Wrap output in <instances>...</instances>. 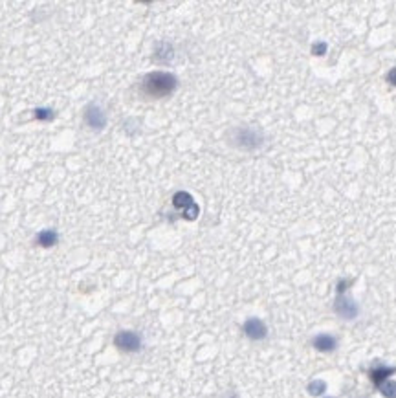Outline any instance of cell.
<instances>
[{
    "instance_id": "obj_10",
    "label": "cell",
    "mask_w": 396,
    "mask_h": 398,
    "mask_svg": "<svg viewBox=\"0 0 396 398\" xmlns=\"http://www.w3.org/2000/svg\"><path fill=\"white\" fill-rule=\"evenodd\" d=\"M392 369H389V371H385V369H378V371H371V378H373V382L376 385L382 384V380H385L387 378V375H391Z\"/></svg>"
},
{
    "instance_id": "obj_14",
    "label": "cell",
    "mask_w": 396,
    "mask_h": 398,
    "mask_svg": "<svg viewBox=\"0 0 396 398\" xmlns=\"http://www.w3.org/2000/svg\"><path fill=\"white\" fill-rule=\"evenodd\" d=\"M387 81H389V83H392V85H396V68H392L391 72H389Z\"/></svg>"
},
{
    "instance_id": "obj_7",
    "label": "cell",
    "mask_w": 396,
    "mask_h": 398,
    "mask_svg": "<svg viewBox=\"0 0 396 398\" xmlns=\"http://www.w3.org/2000/svg\"><path fill=\"white\" fill-rule=\"evenodd\" d=\"M312 345L319 353H332L334 349L337 347V341L332 334H318L312 339Z\"/></svg>"
},
{
    "instance_id": "obj_9",
    "label": "cell",
    "mask_w": 396,
    "mask_h": 398,
    "mask_svg": "<svg viewBox=\"0 0 396 398\" xmlns=\"http://www.w3.org/2000/svg\"><path fill=\"white\" fill-rule=\"evenodd\" d=\"M306 391H308L312 396H321L327 391V384L323 380H312L308 385H306Z\"/></svg>"
},
{
    "instance_id": "obj_2",
    "label": "cell",
    "mask_w": 396,
    "mask_h": 398,
    "mask_svg": "<svg viewBox=\"0 0 396 398\" xmlns=\"http://www.w3.org/2000/svg\"><path fill=\"white\" fill-rule=\"evenodd\" d=\"M262 143V136L259 130L250 127H239L233 130V145L241 147V149H257Z\"/></svg>"
},
{
    "instance_id": "obj_4",
    "label": "cell",
    "mask_w": 396,
    "mask_h": 398,
    "mask_svg": "<svg viewBox=\"0 0 396 398\" xmlns=\"http://www.w3.org/2000/svg\"><path fill=\"white\" fill-rule=\"evenodd\" d=\"M242 330H244L246 338H250L251 341H260V339H264L266 334H268V329L264 325V321L259 320V317H250V320L244 321Z\"/></svg>"
},
{
    "instance_id": "obj_5",
    "label": "cell",
    "mask_w": 396,
    "mask_h": 398,
    "mask_svg": "<svg viewBox=\"0 0 396 398\" xmlns=\"http://www.w3.org/2000/svg\"><path fill=\"white\" fill-rule=\"evenodd\" d=\"M334 310L339 317L343 320H354L358 316V307L356 303L351 301L349 298H345V294H337V299L334 303Z\"/></svg>"
},
{
    "instance_id": "obj_15",
    "label": "cell",
    "mask_w": 396,
    "mask_h": 398,
    "mask_svg": "<svg viewBox=\"0 0 396 398\" xmlns=\"http://www.w3.org/2000/svg\"><path fill=\"white\" fill-rule=\"evenodd\" d=\"M328 398H330V396H328Z\"/></svg>"
},
{
    "instance_id": "obj_13",
    "label": "cell",
    "mask_w": 396,
    "mask_h": 398,
    "mask_svg": "<svg viewBox=\"0 0 396 398\" xmlns=\"http://www.w3.org/2000/svg\"><path fill=\"white\" fill-rule=\"evenodd\" d=\"M312 51H314L315 55H323L325 51H327V44H325V42H318V44L312 46Z\"/></svg>"
},
{
    "instance_id": "obj_8",
    "label": "cell",
    "mask_w": 396,
    "mask_h": 398,
    "mask_svg": "<svg viewBox=\"0 0 396 398\" xmlns=\"http://www.w3.org/2000/svg\"><path fill=\"white\" fill-rule=\"evenodd\" d=\"M35 243L42 248H51L54 244H57V233H55L54 229H44L41 233L37 235Z\"/></svg>"
},
{
    "instance_id": "obj_1",
    "label": "cell",
    "mask_w": 396,
    "mask_h": 398,
    "mask_svg": "<svg viewBox=\"0 0 396 398\" xmlns=\"http://www.w3.org/2000/svg\"><path fill=\"white\" fill-rule=\"evenodd\" d=\"M178 87V79L169 72H152L141 81V94L147 97H167Z\"/></svg>"
},
{
    "instance_id": "obj_11",
    "label": "cell",
    "mask_w": 396,
    "mask_h": 398,
    "mask_svg": "<svg viewBox=\"0 0 396 398\" xmlns=\"http://www.w3.org/2000/svg\"><path fill=\"white\" fill-rule=\"evenodd\" d=\"M378 387L382 389V393L385 394V396H389V398L396 396V384H392V382H383V384H380Z\"/></svg>"
},
{
    "instance_id": "obj_12",
    "label": "cell",
    "mask_w": 396,
    "mask_h": 398,
    "mask_svg": "<svg viewBox=\"0 0 396 398\" xmlns=\"http://www.w3.org/2000/svg\"><path fill=\"white\" fill-rule=\"evenodd\" d=\"M35 116H37V119H51L54 118V112L48 109H39Z\"/></svg>"
},
{
    "instance_id": "obj_3",
    "label": "cell",
    "mask_w": 396,
    "mask_h": 398,
    "mask_svg": "<svg viewBox=\"0 0 396 398\" xmlns=\"http://www.w3.org/2000/svg\"><path fill=\"white\" fill-rule=\"evenodd\" d=\"M114 345L121 353H138L141 349V336L134 330H121L114 336Z\"/></svg>"
},
{
    "instance_id": "obj_6",
    "label": "cell",
    "mask_w": 396,
    "mask_h": 398,
    "mask_svg": "<svg viewBox=\"0 0 396 398\" xmlns=\"http://www.w3.org/2000/svg\"><path fill=\"white\" fill-rule=\"evenodd\" d=\"M85 121H87L88 127L99 130V128H103L107 125V116H105V112H103L101 107L90 105L87 109V112H85Z\"/></svg>"
}]
</instances>
